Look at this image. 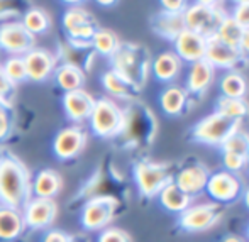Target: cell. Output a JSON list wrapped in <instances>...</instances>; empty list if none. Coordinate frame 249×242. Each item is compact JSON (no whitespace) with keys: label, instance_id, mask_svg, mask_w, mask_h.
Returning a JSON list of instances; mask_svg holds the SVG:
<instances>
[{"label":"cell","instance_id":"cell-1","mask_svg":"<svg viewBox=\"0 0 249 242\" xmlns=\"http://www.w3.org/2000/svg\"><path fill=\"white\" fill-rule=\"evenodd\" d=\"M33 181L29 171L12 156L0 157V203L19 210L31 200Z\"/></svg>","mask_w":249,"mask_h":242},{"label":"cell","instance_id":"cell-2","mask_svg":"<svg viewBox=\"0 0 249 242\" xmlns=\"http://www.w3.org/2000/svg\"><path fill=\"white\" fill-rule=\"evenodd\" d=\"M151 56L148 48L141 44H121L112 56V69L129 82L138 92L144 88L151 69Z\"/></svg>","mask_w":249,"mask_h":242},{"label":"cell","instance_id":"cell-3","mask_svg":"<svg viewBox=\"0 0 249 242\" xmlns=\"http://www.w3.org/2000/svg\"><path fill=\"white\" fill-rule=\"evenodd\" d=\"M226 17V10L215 2H197L188 5L183 14L185 27L205 39L215 36Z\"/></svg>","mask_w":249,"mask_h":242},{"label":"cell","instance_id":"cell-4","mask_svg":"<svg viewBox=\"0 0 249 242\" xmlns=\"http://www.w3.org/2000/svg\"><path fill=\"white\" fill-rule=\"evenodd\" d=\"M237 131H241L239 121H234V119L226 117L222 114L212 112L210 115L203 117L202 121L195 124L194 131H192V138L200 144L222 147L224 142Z\"/></svg>","mask_w":249,"mask_h":242},{"label":"cell","instance_id":"cell-5","mask_svg":"<svg viewBox=\"0 0 249 242\" xmlns=\"http://www.w3.org/2000/svg\"><path fill=\"white\" fill-rule=\"evenodd\" d=\"M134 180L139 193L144 198H154L173 183L175 176L170 164L153 163V161H139L134 166Z\"/></svg>","mask_w":249,"mask_h":242},{"label":"cell","instance_id":"cell-6","mask_svg":"<svg viewBox=\"0 0 249 242\" xmlns=\"http://www.w3.org/2000/svg\"><path fill=\"white\" fill-rule=\"evenodd\" d=\"M90 125L99 138H115L124 132L125 112L110 98H100L93 105Z\"/></svg>","mask_w":249,"mask_h":242},{"label":"cell","instance_id":"cell-7","mask_svg":"<svg viewBox=\"0 0 249 242\" xmlns=\"http://www.w3.org/2000/svg\"><path fill=\"white\" fill-rule=\"evenodd\" d=\"M220 219H222V208L219 207V203H197V205H190L183 213H180L178 225L185 232H203L215 227Z\"/></svg>","mask_w":249,"mask_h":242},{"label":"cell","instance_id":"cell-8","mask_svg":"<svg viewBox=\"0 0 249 242\" xmlns=\"http://www.w3.org/2000/svg\"><path fill=\"white\" fill-rule=\"evenodd\" d=\"M119 208V202L114 196H95L89 200L83 207L82 224L87 230H102L112 222L115 212Z\"/></svg>","mask_w":249,"mask_h":242},{"label":"cell","instance_id":"cell-9","mask_svg":"<svg viewBox=\"0 0 249 242\" xmlns=\"http://www.w3.org/2000/svg\"><path fill=\"white\" fill-rule=\"evenodd\" d=\"M63 27L66 34L76 46L92 44V37L97 33V26L92 16L80 7H70L63 16Z\"/></svg>","mask_w":249,"mask_h":242},{"label":"cell","instance_id":"cell-10","mask_svg":"<svg viewBox=\"0 0 249 242\" xmlns=\"http://www.w3.org/2000/svg\"><path fill=\"white\" fill-rule=\"evenodd\" d=\"M34 36L22 26V22L9 20L0 26V48L12 56H24L34 49Z\"/></svg>","mask_w":249,"mask_h":242},{"label":"cell","instance_id":"cell-11","mask_svg":"<svg viewBox=\"0 0 249 242\" xmlns=\"http://www.w3.org/2000/svg\"><path fill=\"white\" fill-rule=\"evenodd\" d=\"M207 193L215 200V203H231L243 195V180L239 174L229 173V171H217L210 173L207 181Z\"/></svg>","mask_w":249,"mask_h":242},{"label":"cell","instance_id":"cell-12","mask_svg":"<svg viewBox=\"0 0 249 242\" xmlns=\"http://www.w3.org/2000/svg\"><path fill=\"white\" fill-rule=\"evenodd\" d=\"M203 59H205L207 63H210L213 68L231 69V71H236L237 66L246 61V58L241 54L239 49L222 43V41H219L217 37L207 39L205 58Z\"/></svg>","mask_w":249,"mask_h":242},{"label":"cell","instance_id":"cell-13","mask_svg":"<svg viewBox=\"0 0 249 242\" xmlns=\"http://www.w3.org/2000/svg\"><path fill=\"white\" fill-rule=\"evenodd\" d=\"M209 178H210L209 168L202 163H194L181 168L173 181L181 191H185V193L194 198V196L200 195L202 191H205Z\"/></svg>","mask_w":249,"mask_h":242},{"label":"cell","instance_id":"cell-14","mask_svg":"<svg viewBox=\"0 0 249 242\" xmlns=\"http://www.w3.org/2000/svg\"><path fill=\"white\" fill-rule=\"evenodd\" d=\"M58 212L56 202L51 198H31L24 205V224L33 229H43L53 224Z\"/></svg>","mask_w":249,"mask_h":242},{"label":"cell","instance_id":"cell-15","mask_svg":"<svg viewBox=\"0 0 249 242\" xmlns=\"http://www.w3.org/2000/svg\"><path fill=\"white\" fill-rule=\"evenodd\" d=\"M87 134L80 127H65L56 134L53 151L59 159H73L83 151Z\"/></svg>","mask_w":249,"mask_h":242},{"label":"cell","instance_id":"cell-16","mask_svg":"<svg viewBox=\"0 0 249 242\" xmlns=\"http://www.w3.org/2000/svg\"><path fill=\"white\" fill-rule=\"evenodd\" d=\"M207 39L185 29L175 41V54L185 63H197L205 58Z\"/></svg>","mask_w":249,"mask_h":242},{"label":"cell","instance_id":"cell-17","mask_svg":"<svg viewBox=\"0 0 249 242\" xmlns=\"http://www.w3.org/2000/svg\"><path fill=\"white\" fill-rule=\"evenodd\" d=\"M27 78L33 82H44L54 71V56L46 49H33L22 56Z\"/></svg>","mask_w":249,"mask_h":242},{"label":"cell","instance_id":"cell-18","mask_svg":"<svg viewBox=\"0 0 249 242\" xmlns=\"http://www.w3.org/2000/svg\"><path fill=\"white\" fill-rule=\"evenodd\" d=\"M215 78V68L205 59H200L197 63H192L187 76V92L192 95L202 97L207 93V90L212 86Z\"/></svg>","mask_w":249,"mask_h":242},{"label":"cell","instance_id":"cell-19","mask_svg":"<svg viewBox=\"0 0 249 242\" xmlns=\"http://www.w3.org/2000/svg\"><path fill=\"white\" fill-rule=\"evenodd\" d=\"M95 100L90 93H87L85 90H75V92H68L63 97V108H65L68 119L75 122L85 121L90 119L93 110Z\"/></svg>","mask_w":249,"mask_h":242},{"label":"cell","instance_id":"cell-20","mask_svg":"<svg viewBox=\"0 0 249 242\" xmlns=\"http://www.w3.org/2000/svg\"><path fill=\"white\" fill-rule=\"evenodd\" d=\"M151 27L153 31L161 36L163 39L168 41H177V37L183 33L187 27H185V19L183 14H168L164 10L158 12L156 16L151 19Z\"/></svg>","mask_w":249,"mask_h":242},{"label":"cell","instance_id":"cell-21","mask_svg":"<svg viewBox=\"0 0 249 242\" xmlns=\"http://www.w3.org/2000/svg\"><path fill=\"white\" fill-rule=\"evenodd\" d=\"M181 66H183V61L175 54V51L161 52V54L151 63V68H153V73H154V76H156V80L164 82V83L177 80L181 71Z\"/></svg>","mask_w":249,"mask_h":242},{"label":"cell","instance_id":"cell-22","mask_svg":"<svg viewBox=\"0 0 249 242\" xmlns=\"http://www.w3.org/2000/svg\"><path fill=\"white\" fill-rule=\"evenodd\" d=\"M24 217L20 210L0 207V241H14L22 234Z\"/></svg>","mask_w":249,"mask_h":242},{"label":"cell","instance_id":"cell-23","mask_svg":"<svg viewBox=\"0 0 249 242\" xmlns=\"http://www.w3.org/2000/svg\"><path fill=\"white\" fill-rule=\"evenodd\" d=\"M160 105L163 112L170 117H178L187 112L188 92L181 86H168L160 97Z\"/></svg>","mask_w":249,"mask_h":242},{"label":"cell","instance_id":"cell-24","mask_svg":"<svg viewBox=\"0 0 249 242\" xmlns=\"http://www.w3.org/2000/svg\"><path fill=\"white\" fill-rule=\"evenodd\" d=\"M56 83L65 93L75 92V90H82L83 83H85V73L80 66L73 65V63H66L61 65L54 73Z\"/></svg>","mask_w":249,"mask_h":242},{"label":"cell","instance_id":"cell-25","mask_svg":"<svg viewBox=\"0 0 249 242\" xmlns=\"http://www.w3.org/2000/svg\"><path fill=\"white\" fill-rule=\"evenodd\" d=\"M160 203L163 205V208H166L168 212H177V213H183L188 207L192 205V196L187 195L185 191H181L180 188L173 183H170L160 195Z\"/></svg>","mask_w":249,"mask_h":242},{"label":"cell","instance_id":"cell-26","mask_svg":"<svg viewBox=\"0 0 249 242\" xmlns=\"http://www.w3.org/2000/svg\"><path fill=\"white\" fill-rule=\"evenodd\" d=\"M61 190V178L53 170H43L36 174L33 181V191L37 198H51L56 196Z\"/></svg>","mask_w":249,"mask_h":242},{"label":"cell","instance_id":"cell-27","mask_svg":"<svg viewBox=\"0 0 249 242\" xmlns=\"http://www.w3.org/2000/svg\"><path fill=\"white\" fill-rule=\"evenodd\" d=\"M102 85H104V88L107 90L112 97H117V98H127V100H131L136 93H139L131 83L125 82L119 73L114 71V69H108L107 73H104V76H102Z\"/></svg>","mask_w":249,"mask_h":242},{"label":"cell","instance_id":"cell-28","mask_svg":"<svg viewBox=\"0 0 249 242\" xmlns=\"http://www.w3.org/2000/svg\"><path fill=\"white\" fill-rule=\"evenodd\" d=\"M217 114H222L226 117H231L234 121L243 122V119L249 117V102L246 98H227L220 97L215 104Z\"/></svg>","mask_w":249,"mask_h":242},{"label":"cell","instance_id":"cell-29","mask_svg":"<svg viewBox=\"0 0 249 242\" xmlns=\"http://www.w3.org/2000/svg\"><path fill=\"white\" fill-rule=\"evenodd\" d=\"M220 90L222 97L227 98H246L248 82L239 71H229L220 80Z\"/></svg>","mask_w":249,"mask_h":242},{"label":"cell","instance_id":"cell-30","mask_svg":"<svg viewBox=\"0 0 249 242\" xmlns=\"http://www.w3.org/2000/svg\"><path fill=\"white\" fill-rule=\"evenodd\" d=\"M243 33H244L243 27H241L239 24L232 19V17L227 16L226 19L222 20L219 31H217V34L213 37H217V39L222 41V43L229 44V46L239 49V43H241V37H243Z\"/></svg>","mask_w":249,"mask_h":242},{"label":"cell","instance_id":"cell-31","mask_svg":"<svg viewBox=\"0 0 249 242\" xmlns=\"http://www.w3.org/2000/svg\"><path fill=\"white\" fill-rule=\"evenodd\" d=\"M92 46L97 52L112 58L115 54V51L119 49V46H121V41H119V37L112 31L97 29L95 36L92 37Z\"/></svg>","mask_w":249,"mask_h":242},{"label":"cell","instance_id":"cell-32","mask_svg":"<svg viewBox=\"0 0 249 242\" xmlns=\"http://www.w3.org/2000/svg\"><path fill=\"white\" fill-rule=\"evenodd\" d=\"M50 17L43 9H29L22 17V26L29 31L33 36L36 34H43L50 29Z\"/></svg>","mask_w":249,"mask_h":242},{"label":"cell","instance_id":"cell-33","mask_svg":"<svg viewBox=\"0 0 249 242\" xmlns=\"http://www.w3.org/2000/svg\"><path fill=\"white\" fill-rule=\"evenodd\" d=\"M2 68H3L5 76L9 78V82L12 83L14 86H16L17 83L24 82V80H27V71H26V65H24L22 56H10L2 65Z\"/></svg>","mask_w":249,"mask_h":242},{"label":"cell","instance_id":"cell-34","mask_svg":"<svg viewBox=\"0 0 249 242\" xmlns=\"http://www.w3.org/2000/svg\"><path fill=\"white\" fill-rule=\"evenodd\" d=\"M222 151H226V153H234V154H237V156H243V157H248L249 134L244 131L234 132V134L222 144Z\"/></svg>","mask_w":249,"mask_h":242},{"label":"cell","instance_id":"cell-35","mask_svg":"<svg viewBox=\"0 0 249 242\" xmlns=\"http://www.w3.org/2000/svg\"><path fill=\"white\" fill-rule=\"evenodd\" d=\"M222 161H224L226 171L234 173V174H237L241 170L246 168V157L237 156V154H234V153H226V151H222Z\"/></svg>","mask_w":249,"mask_h":242},{"label":"cell","instance_id":"cell-36","mask_svg":"<svg viewBox=\"0 0 249 242\" xmlns=\"http://www.w3.org/2000/svg\"><path fill=\"white\" fill-rule=\"evenodd\" d=\"M99 242H132L131 236L119 227H108L100 234Z\"/></svg>","mask_w":249,"mask_h":242},{"label":"cell","instance_id":"cell-37","mask_svg":"<svg viewBox=\"0 0 249 242\" xmlns=\"http://www.w3.org/2000/svg\"><path fill=\"white\" fill-rule=\"evenodd\" d=\"M234 20L239 24L243 29H249V0H243L236 5L232 16Z\"/></svg>","mask_w":249,"mask_h":242},{"label":"cell","instance_id":"cell-38","mask_svg":"<svg viewBox=\"0 0 249 242\" xmlns=\"http://www.w3.org/2000/svg\"><path fill=\"white\" fill-rule=\"evenodd\" d=\"M12 92H14V85L9 82V78H7L5 73H3L2 65H0V98H2L7 105H10V97H12Z\"/></svg>","mask_w":249,"mask_h":242},{"label":"cell","instance_id":"cell-39","mask_svg":"<svg viewBox=\"0 0 249 242\" xmlns=\"http://www.w3.org/2000/svg\"><path fill=\"white\" fill-rule=\"evenodd\" d=\"M161 7H163L161 10L168 14H185V10L188 9V3L183 0H163Z\"/></svg>","mask_w":249,"mask_h":242},{"label":"cell","instance_id":"cell-40","mask_svg":"<svg viewBox=\"0 0 249 242\" xmlns=\"http://www.w3.org/2000/svg\"><path fill=\"white\" fill-rule=\"evenodd\" d=\"M10 132V115L7 108L0 110V141L5 139Z\"/></svg>","mask_w":249,"mask_h":242},{"label":"cell","instance_id":"cell-41","mask_svg":"<svg viewBox=\"0 0 249 242\" xmlns=\"http://www.w3.org/2000/svg\"><path fill=\"white\" fill-rule=\"evenodd\" d=\"M43 242H71L68 236L65 232H59V230H51V232L46 234Z\"/></svg>","mask_w":249,"mask_h":242},{"label":"cell","instance_id":"cell-42","mask_svg":"<svg viewBox=\"0 0 249 242\" xmlns=\"http://www.w3.org/2000/svg\"><path fill=\"white\" fill-rule=\"evenodd\" d=\"M10 16H17V9H14L9 2H0V19H7Z\"/></svg>","mask_w":249,"mask_h":242},{"label":"cell","instance_id":"cell-43","mask_svg":"<svg viewBox=\"0 0 249 242\" xmlns=\"http://www.w3.org/2000/svg\"><path fill=\"white\" fill-rule=\"evenodd\" d=\"M239 51L244 58H249V29H244L243 37H241V43H239Z\"/></svg>","mask_w":249,"mask_h":242},{"label":"cell","instance_id":"cell-44","mask_svg":"<svg viewBox=\"0 0 249 242\" xmlns=\"http://www.w3.org/2000/svg\"><path fill=\"white\" fill-rule=\"evenodd\" d=\"M222 242H243V239H241V237H237V236H227Z\"/></svg>","mask_w":249,"mask_h":242},{"label":"cell","instance_id":"cell-45","mask_svg":"<svg viewBox=\"0 0 249 242\" xmlns=\"http://www.w3.org/2000/svg\"><path fill=\"white\" fill-rule=\"evenodd\" d=\"M243 200H244V205H246V208L249 210V188H246V190H244Z\"/></svg>","mask_w":249,"mask_h":242},{"label":"cell","instance_id":"cell-46","mask_svg":"<svg viewBox=\"0 0 249 242\" xmlns=\"http://www.w3.org/2000/svg\"><path fill=\"white\" fill-rule=\"evenodd\" d=\"M9 107H10V105H7L5 102H3L2 98H0V110H2V108H7V110H9Z\"/></svg>","mask_w":249,"mask_h":242},{"label":"cell","instance_id":"cell-47","mask_svg":"<svg viewBox=\"0 0 249 242\" xmlns=\"http://www.w3.org/2000/svg\"><path fill=\"white\" fill-rule=\"evenodd\" d=\"M246 166H248V170H249V153H248V157H246Z\"/></svg>","mask_w":249,"mask_h":242},{"label":"cell","instance_id":"cell-48","mask_svg":"<svg viewBox=\"0 0 249 242\" xmlns=\"http://www.w3.org/2000/svg\"><path fill=\"white\" fill-rule=\"evenodd\" d=\"M248 236H249V227H248Z\"/></svg>","mask_w":249,"mask_h":242}]
</instances>
